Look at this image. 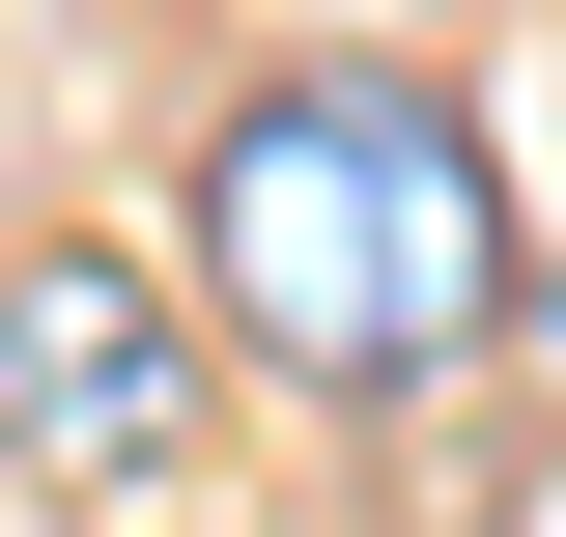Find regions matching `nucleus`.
Masks as SVG:
<instances>
[{"mask_svg": "<svg viewBox=\"0 0 566 537\" xmlns=\"http://www.w3.org/2000/svg\"><path fill=\"white\" fill-rule=\"evenodd\" d=\"M199 312L255 368H312V397H424L510 312V170L453 141V85L312 57V85H255L199 141Z\"/></svg>", "mask_w": 566, "mask_h": 537, "instance_id": "obj_1", "label": "nucleus"}, {"mask_svg": "<svg viewBox=\"0 0 566 537\" xmlns=\"http://www.w3.org/2000/svg\"><path fill=\"white\" fill-rule=\"evenodd\" d=\"M0 424H29V481H85V509H170V453H199V339H170V283L0 255Z\"/></svg>", "mask_w": 566, "mask_h": 537, "instance_id": "obj_2", "label": "nucleus"}]
</instances>
